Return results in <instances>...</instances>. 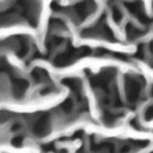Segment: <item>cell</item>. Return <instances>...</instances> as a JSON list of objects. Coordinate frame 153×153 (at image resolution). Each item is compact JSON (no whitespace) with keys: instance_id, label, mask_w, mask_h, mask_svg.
Here are the masks:
<instances>
[{"instance_id":"cell-4","label":"cell","mask_w":153,"mask_h":153,"mask_svg":"<svg viewBox=\"0 0 153 153\" xmlns=\"http://www.w3.org/2000/svg\"><path fill=\"white\" fill-rule=\"evenodd\" d=\"M81 35L83 38H102V39H105V40H110V42L116 40L114 34L111 32V30L109 28L108 24L105 23V16H102L93 27L83 30Z\"/></svg>"},{"instance_id":"cell-8","label":"cell","mask_w":153,"mask_h":153,"mask_svg":"<svg viewBox=\"0 0 153 153\" xmlns=\"http://www.w3.org/2000/svg\"><path fill=\"white\" fill-rule=\"evenodd\" d=\"M31 76L36 83H42V85H48L51 83L50 76H48V73L46 71L45 69L42 67H35L34 70L31 71Z\"/></svg>"},{"instance_id":"cell-6","label":"cell","mask_w":153,"mask_h":153,"mask_svg":"<svg viewBox=\"0 0 153 153\" xmlns=\"http://www.w3.org/2000/svg\"><path fill=\"white\" fill-rule=\"evenodd\" d=\"M125 7L126 10L132 13L134 18H137L140 20L141 24L144 26H149L152 23V19H149V16L146 15L145 10H144V5L140 0H129V1H125Z\"/></svg>"},{"instance_id":"cell-13","label":"cell","mask_w":153,"mask_h":153,"mask_svg":"<svg viewBox=\"0 0 153 153\" xmlns=\"http://www.w3.org/2000/svg\"><path fill=\"white\" fill-rule=\"evenodd\" d=\"M144 116H145V120L148 121V120H152L153 118V105L149 106L148 109L145 110V113H144Z\"/></svg>"},{"instance_id":"cell-1","label":"cell","mask_w":153,"mask_h":153,"mask_svg":"<svg viewBox=\"0 0 153 153\" xmlns=\"http://www.w3.org/2000/svg\"><path fill=\"white\" fill-rule=\"evenodd\" d=\"M53 11L54 12L65 13L70 16L74 23H82L85 19H87L90 15L95 12L97 10V3L94 0H82L76 3L73 7H61L58 3H53Z\"/></svg>"},{"instance_id":"cell-11","label":"cell","mask_w":153,"mask_h":153,"mask_svg":"<svg viewBox=\"0 0 153 153\" xmlns=\"http://www.w3.org/2000/svg\"><path fill=\"white\" fill-rule=\"evenodd\" d=\"M48 28H50L51 31H54V34H56L58 31H63V30H66V26H65V23L61 20V19L54 18V19L50 20Z\"/></svg>"},{"instance_id":"cell-10","label":"cell","mask_w":153,"mask_h":153,"mask_svg":"<svg viewBox=\"0 0 153 153\" xmlns=\"http://www.w3.org/2000/svg\"><path fill=\"white\" fill-rule=\"evenodd\" d=\"M143 34H144L143 30H140L138 27H136L133 23H128L126 24V36H128V39H129L130 42L138 39Z\"/></svg>"},{"instance_id":"cell-12","label":"cell","mask_w":153,"mask_h":153,"mask_svg":"<svg viewBox=\"0 0 153 153\" xmlns=\"http://www.w3.org/2000/svg\"><path fill=\"white\" fill-rule=\"evenodd\" d=\"M111 18L116 23H121L122 19H124V13H122L121 8L117 7V5H113L111 7Z\"/></svg>"},{"instance_id":"cell-9","label":"cell","mask_w":153,"mask_h":153,"mask_svg":"<svg viewBox=\"0 0 153 153\" xmlns=\"http://www.w3.org/2000/svg\"><path fill=\"white\" fill-rule=\"evenodd\" d=\"M62 83H63L65 86L70 87L74 94H82V82H81L79 78H75V76H67V78L62 79Z\"/></svg>"},{"instance_id":"cell-15","label":"cell","mask_w":153,"mask_h":153,"mask_svg":"<svg viewBox=\"0 0 153 153\" xmlns=\"http://www.w3.org/2000/svg\"><path fill=\"white\" fill-rule=\"evenodd\" d=\"M151 95L153 97V85H152V87H151Z\"/></svg>"},{"instance_id":"cell-2","label":"cell","mask_w":153,"mask_h":153,"mask_svg":"<svg viewBox=\"0 0 153 153\" xmlns=\"http://www.w3.org/2000/svg\"><path fill=\"white\" fill-rule=\"evenodd\" d=\"M145 87V81L138 74H126L125 76V90H126L128 103L134 108L141 101L143 91Z\"/></svg>"},{"instance_id":"cell-3","label":"cell","mask_w":153,"mask_h":153,"mask_svg":"<svg viewBox=\"0 0 153 153\" xmlns=\"http://www.w3.org/2000/svg\"><path fill=\"white\" fill-rule=\"evenodd\" d=\"M91 53L89 47H81V48H73V47H67L63 53L58 54L55 58L53 59V63L55 65L56 67H65L69 66V65L76 62L79 58L82 56H86Z\"/></svg>"},{"instance_id":"cell-5","label":"cell","mask_w":153,"mask_h":153,"mask_svg":"<svg viewBox=\"0 0 153 153\" xmlns=\"http://www.w3.org/2000/svg\"><path fill=\"white\" fill-rule=\"evenodd\" d=\"M10 42V50L13 51L19 58H26L31 53V40L28 36H12L8 39Z\"/></svg>"},{"instance_id":"cell-7","label":"cell","mask_w":153,"mask_h":153,"mask_svg":"<svg viewBox=\"0 0 153 153\" xmlns=\"http://www.w3.org/2000/svg\"><path fill=\"white\" fill-rule=\"evenodd\" d=\"M28 89V82L24 78L11 74V93L13 98H23Z\"/></svg>"},{"instance_id":"cell-14","label":"cell","mask_w":153,"mask_h":153,"mask_svg":"<svg viewBox=\"0 0 153 153\" xmlns=\"http://www.w3.org/2000/svg\"><path fill=\"white\" fill-rule=\"evenodd\" d=\"M149 53H151L152 55H153V40H152L151 43H149Z\"/></svg>"}]
</instances>
